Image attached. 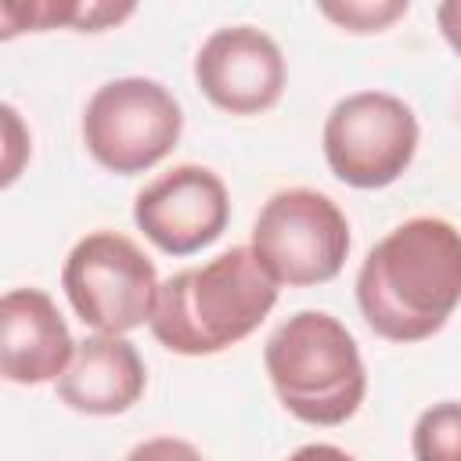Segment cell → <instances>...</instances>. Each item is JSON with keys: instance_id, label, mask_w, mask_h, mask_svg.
<instances>
[{"instance_id": "cell-5", "label": "cell", "mask_w": 461, "mask_h": 461, "mask_svg": "<svg viewBox=\"0 0 461 461\" xmlns=\"http://www.w3.org/2000/svg\"><path fill=\"white\" fill-rule=\"evenodd\" d=\"M180 133V101L158 79H108L83 108V144L90 158L115 176L155 169L176 148Z\"/></svg>"}, {"instance_id": "cell-16", "label": "cell", "mask_w": 461, "mask_h": 461, "mask_svg": "<svg viewBox=\"0 0 461 461\" xmlns=\"http://www.w3.org/2000/svg\"><path fill=\"white\" fill-rule=\"evenodd\" d=\"M285 461H357V457L346 454V450L335 447V443H306V447L292 450Z\"/></svg>"}, {"instance_id": "cell-9", "label": "cell", "mask_w": 461, "mask_h": 461, "mask_svg": "<svg viewBox=\"0 0 461 461\" xmlns=\"http://www.w3.org/2000/svg\"><path fill=\"white\" fill-rule=\"evenodd\" d=\"M285 54L256 25H223L194 54L198 90L230 115H259L285 94Z\"/></svg>"}, {"instance_id": "cell-14", "label": "cell", "mask_w": 461, "mask_h": 461, "mask_svg": "<svg viewBox=\"0 0 461 461\" xmlns=\"http://www.w3.org/2000/svg\"><path fill=\"white\" fill-rule=\"evenodd\" d=\"M126 461H205L187 439H176V436H155V439H144L137 443Z\"/></svg>"}, {"instance_id": "cell-13", "label": "cell", "mask_w": 461, "mask_h": 461, "mask_svg": "<svg viewBox=\"0 0 461 461\" xmlns=\"http://www.w3.org/2000/svg\"><path fill=\"white\" fill-rule=\"evenodd\" d=\"M324 18H331L346 32H382L396 18L407 14V0H346V4H321Z\"/></svg>"}, {"instance_id": "cell-4", "label": "cell", "mask_w": 461, "mask_h": 461, "mask_svg": "<svg viewBox=\"0 0 461 461\" xmlns=\"http://www.w3.org/2000/svg\"><path fill=\"white\" fill-rule=\"evenodd\" d=\"M61 288L94 335H126L151 324L162 285L155 263L133 238L119 230H90L68 249Z\"/></svg>"}, {"instance_id": "cell-8", "label": "cell", "mask_w": 461, "mask_h": 461, "mask_svg": "<svg viewBox=\"0 0 461 461\" xmlns=\"http://www.w3.org/2000/svg\"><path fill=\"white\" fill-rule=\"evenodd\" d=\"M230 220L227 184L198 162H180L144 184L133 198L137 230L166 256H194L209 249Z\"/></svg>"}, {"instance_id": "cell-1", "label": "cell", "mask_w": 461, "mask_h": 461, "mask_svg": "<svg viewBox=\"0 0 461 461\" xmlns=\"http://www.w3.org/2000/svg\"><path fill=\"white\" fill-rule=\"evenodd\" d=\"M357 306L389 342H425L461 306V230L443 216L393 227L357 270Z\"/></svg>"}, {"instance_id": "cell-10", "label": "cell", "mask_w": 461, "mask_h": 461, "mask_svg": "<svg viewBox=\"0 0 461 461\" xmlns=\"http://www.w3.org/2000/svg\"><path fill=\"white\" fill-rule=\"evenodd\" d=\"M72 357V331L43 288H11L0 299V375L7 382H58Z\"/></svg>"}, {"instance_id": "cell-7", "label": "cell", "mask_w": 461, "mask_h": 461, "mask_svg": "<svg viewBox=\"0 0 461 461\" xmlns=\"http://www.w3.org/2000/svg\"><path fill=\"white\" fill-rule=\"evenodd\" d=\"M414 108L385 90H357L324 119V162L335 180L357 191H378L396 184L418 151Z\"/></svg>"}, {"instance_id": "cell-3", "label": "cell", "mask_w": 461, "mask_h": 461, "mask_svg": "<svg viewBox=\"0 0 461 461\" xmlns=\"http://www.w3.org/2000/svg\"><path fill=\"white\" fill-rule=\"evenodd\" d=\"M263 367L277 403L303 425L335 429L367 396V371L357 339L324 310H299L263 346Z\"/></svg>"}, {"instance_id": "cell-12", "label": "cell", "mask_w": 461, "mask_h": 461, "mask_svg": "<svg viewBox=\"0 0 461 461\" xmlns=\"http://www.w3.org/2000/svg\"><path fill=\"white\" fill-rule=\"evenodd\" d=\"M414 461H461V400L432 403L411 429Z\"/></svg>"}, {"instance_id": "cell-11", "label": "cell", "mask_w": 461, "mask_h": 461, "mask_svg": "<svg viewBox=\"0 0 461 461\" xmlns=\"http://www.w3.org/2000/svg\"><path fill=\"white\" fill-rule=\"evenodd\" d=\"M144 360L126 335H90L76 342V357L58 378V400L86 418H115L144 396Z\"/></svg>"}, {"instance_id": "cell-15", "label": "cell", "mask_w": 461, "mask_h": 461, "mask_svg": "<svg viewBox=\"0 0 461 461\" xmlns=\"http://www.w3.org/2000/svg\"><path fill=\"white\" fill-rule=\"evenodd\" d=\"M436 22L443 40L454 47V54H461V0H447L436 7Z\"/></svg>"}, {"instance_id": "cell-2", "label": "cell", "mask_w": 461, "mask_h": 461, "mask_svg": "<svg viewBox=\"0 0 461 461\" xmlns=\"http://www.w3.org/2000/svg\"><path fill=\"white\" fill-rule=\"evenodd\" d=\"M277 303V281L249 245L162 281L151 335L176 357H212L249 339Z\"/></svg>"}, {"instance_id": "cell-6", "label": "cell", "mask_w": 461, "mask_h": 461, "mask_svg": "<svg viewBox=\"0 0 461 461\" xmlns=\"http://www.w3.org/2000/svg\"><path fill=\"white\" fill-rule=\"evenodd\" d=\"M249 249L277 288H313L339 277L349 256V223L324 191L285 187L263 202Z\"/></svg>"}]
</instances>
